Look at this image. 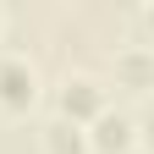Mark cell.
I'll use <instances>...</instances> for the list:
<instances>
[{
  "label": "cell",
  "mask_w": 154,
  "mask_h": 154,
  "mask_svg": "<svg viewBox=\"0 0 154 154\" xmlns=\"http://www.w3.org/2000/svg\"><path fill=\"white\" fill-rule=\"evenodd\" d=\"M105 110H110V83L99 72H66L61 83H55V116H61V121L88 127L94 116H105Z\"/></svg>",
  "instance_id": "1"
},
{
  "label": "cell",
  "mask_w": 154,
  "mask_h": 154,
  "mask_svg": "<svg viewBox=\"0 0 154 154\" xmlns=\"http://www.w3.org/2000/svg\"><path fill=\"white\" fill-rule=\"evenodd\" d=\"M38 94H44L38 66L28 61L22 50H0V110H6V116H28L38 105Z\"/></svg>",
  "instance_id": "2"
},
{
  "label": "cell",
  "mask_w": 154,
  "mask_h": 154,
  "mask_svg": "<svg viewBox=\"0 0 154 154\" xmlns=\"http://www.w3.org/2000/svg\"><path fill=\"white\" fill-rule=\"evenodd\" d=\"M138 149V127H132V116L127 110H105V116H94L88 121V154H132Z\"/></svg>",
  "instance_id": "3"
},
{
  "label": "cell",
  "mask_w": 154,
  "mask_h": 154,
  "mask_svg": "<svg viewBox=\"0 0 154 154\" xmlns=\"http://www.w3.org/2000/svg\"><path fill=\"white\" fill-rule=\"evenodd\" d=\"M110 72H116V83H121V88L149 94V88H154V44H116Z\"/></svg>",
  "instance_id": "4"
},
{
  "label": "cell",
  "mask_w": 154,
  "mask_h": 154,
  "mask_svg": "<svg viewBox=\"0 0 154 154\" xmlns=\"http://www.w3.org/2000/svg\"><path fill=\"white\" fill-rule=\"evenodd\" d=\"M38 149H44V154H88V127L50 116V121L38 127Z\"/></svg>",
  "instance_id": "5"
},
{
  "label": "cell",
  "mask_w": 154,
  "mask_h": 154,
  "mask_svg": "<svg viewBox=\"0 0 154 154\" xmlns=\"http://www.w3.org/2000/svg\"><path fill=\"white\" fill-rule=\"evenodd\" d=\"M132 127H138V149H143V154H154V99L132 116Z\"/></svg>",
  "instance_id": "6"
},
{
  "label": "cell",
  "mask_w": 154,
  "mask_h": 154,
  "mask_svg": "<svg viewBox=\"0 0 154 154\" xmlns=\"http://www.w3.org/2000/svg\"><path fill=\"white\" fill-rule=\"evenodd\" d=\"M143 28H149V33H154V6H143Z\"/></svg>",
  "instance_id": "7"
},
{
  "label": "cell",
  "mask_w": 154,
  "mask_h": 154,
  "mask_svg": "<svg viewBox=\"0 0 154 154\" xmlns=\"http://www.w3.org/2000/svg\"><path fill=\"white\" fill-rule=\"evenodd\" d=\"M0 33H6V6H0Z\"/></svg>",
  "instance_id": "8"
}]
</instances>
